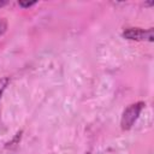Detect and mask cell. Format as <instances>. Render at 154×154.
<instances>
[{"label": "cell", "mask_w": 154, "mask_h": 154, "mask_svg": "<svg viewBox=\"0 0 154 154\" xmlns=\"http://www.w3.org/2000/svg\"><path fill=\"white\" fill-rule=\"evenodd\" d=\"M143 107V102H137L134 105H130L123 113L122 117V128L124 130H128L132 126V124L135 123V120L137 119L141 109Z\"/></svg>", "instance_id": "6da1fadb"}, {"label": "cell", "mask_w": 154, "mask_h": 154, "mask_svg": "<svg viewBox=\"0 0 154 154\" xmlns=\"http://www.w3.org/2000/svg\"><path fill=\"white\" fill-rule=\"evenodd\" d=\"M123 36L129 38V40H137V41H142V40H148L152 41L153 40V29H140V28H129L126 30H124Z\"/></svg>", "instance_id": "7a4b0ae2"}, {"label": "cell", "mask_w": 154, "mask_h": 154, "mask_svg": "<svg viewBox=\"0 0 154 154\" xmlns=\"http://www.w3.org/2000/svg\"><path fill=\"white\" fill-rule=\"evenodd\" d=\"M7 83H8V78H1L0 79V96H1V94L4 91V89L6 88Z\"/></svg>", "instance_id": "3957f363"}, {"label": "cell", "mask_w": 154, "mask_h": 154, "mask_svg": "<svg viewBox=\"0 0 154 154\" xmlns=\"http://www.w3.org/2000/svg\"><path fill=\"white\" fill-rule=\"evenodd\" d=\"M5 29H6V23L4 22V19L0 18V35L5 31Z\"/></svg>", "instance_id": "277c9868"}, {"label": "cell", "mask_w": 154, "mask_h": 154, "mask_svg": "<svg viewBox=\"0 0 154 154\" xmlns=\"http://www.w3.org/2000/svg\"><path fill=\"white\" fill-rule=\"evenodd\" d=\"M19 5H20V6H25V7H28V6L34 5V2H19Z\"/></svg>", "instance_id": "5b68a950"}, {"label": "cell", "mask_w": 154, "mask_h": 154, "mask_svg": "<svg viewBox=\"0 0 154 154\" xmlns=\"http://www.w3.org/2000/svg\"><path fill=\"white\" fill-rule=\"evenodd\" d=\"M5 4H6L5 1H0V6H2V5H5Z\"/></svg>", "instance_id": "8992f818"}]
</instances>
